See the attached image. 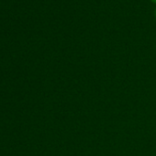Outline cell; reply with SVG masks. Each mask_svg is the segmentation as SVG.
I'll use <instances>...</instances> for the list:
<instances>
[{"label": "cell", "mask_w": 156, "mask_h": 156, "mask_svg": "<svg viewBox=\"0 0 156 156\" xmlns=\"http://www.w3.org/2000/svg\"><path fill=\"white\" fill-rule=\"evenodd\" d=\"M152 1H153V2H156V0H152Z\"/></svg>", "instance_id": "1"}, {"label": "cell", "mask_w": 156, "mask_h": 156, "mask_svg": "<svg viewBox=\"0 0 156 156\" xmlns=\"http://www.w3.org/2000/svg\"><path fill=\"white\" fill-rule=\"evenodd\" d=\"M155 16H156V11H155Z\"/></svg>", "instance_id": "2"}]
</instances>
